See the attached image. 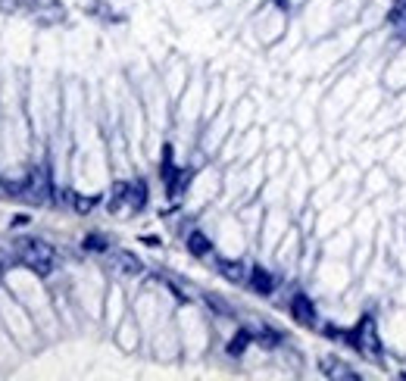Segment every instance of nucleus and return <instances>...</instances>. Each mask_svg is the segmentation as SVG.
<instances>
[{"instance_id": "obj_5", "label": "nucleus", "mask_w": 406, "mask_h": 381, "mask_svg": "<svg viewBox=\"0 0 406 381\" xmlns=\"http://www.w3.org/2000/svg\"><path fill=\"white\" fill-rule=\"evenodd\" d=\"M322 375H325V378L359 381V372H354L347 363H341V359H335V357H325V359H322Z\"/></svg>"}, {"instance_id": "obj_13", "label": "nucleus", "mask_w": 406, "mask_h": 381, "mask_svg": "<svg viewBox=\"0 0 406 381\" xmlns=\"http://www.w3.org/2000/svg\"><path fill=\"white\" fill-rule=\"evenodd\" d=\"M394 10H391V16H388V22L394 25L397 31H400V38H406V0H394Z\"/></svg>"}, {"instance_id": "obj_2", "label": "nucleus", "mask_w": 406, "mask_h": 381, "mask_svg": "<svg viewBox=\"0 0 406 381\" xmlns=\"http://www.w3.org/2000/svg\"><path fill=\"white\" fill-rule=\"evenodd\" d=\"M341 338L347 340L356 353H363V357H369V359H382V353H384L382 338H378V325L372 316H363L354 329H347Z\"/></svg>"}, {"instance_id": "obj_7", "label": "nucleus", "mask_w": 406, "mask_h": 381, "mask_svg": "<svg viewBox=\"0 0 406 381\" xmlns=\"http://www.w3.org/2000/svg\"><path fill=\"white\" fill-rule=\"evenodd\" d=\"M250 287H254L256 294H263V297H269V294L275 291V275H272L266 266H254V269H250Z\"/></svg>"}, {"instance_id": "obj_18", "label": "nucleus", "mask_w": 406, "mask_h": 381, "mask_svg": "<svg viewBox=\"0 0 406 381\" xmlns=\"http://www.w3.org/2000/svg\"><path fill=\"white\" fill-rule=\"evenodd\" d=\"M259 344H263V347H269V350H272V347H278V344H282V334H278V331H272V329H263V331H259Z\"/></svg>"}, {"instance_id": "obj_8", "label": "nucleus", "mask_w": 406, "mask_h": 381, "mask_svg": "<svg viewBox=\"0 0 406 381\" xmlns=\"http://www.w3.org/2000/svg\"><path fill=\"white\" fill-rule=\"evenodd\" d=\"M216 269H219V275L235 282V285L247 282V269H244V263H238V259H216Z\"/></svg>"}, {"instance_id": "obj_12", "label": "nucleus", "mask_w": 406, "mask_h": 381, "mask_svg": "<svg viewBox=\"0 0 406 381\" xmlns=\"http://www.w3.org/2000/svg\"><path fill=\"white\" fill-rule=\"evenodd\" d=\"M188 250L194 253V257H206V253L212 250V244H210V238H206L203 231H191V235H188Z\"/></svg>"}, {"instance_id": "obj_4", "label": "nucleus", "mask_w": 406, "mask_h": 381, "mask_svg": "<svg viewBox=\"0 0 406 381\" xmlns=\"http://www.w3.org/2000/svg\"><path fill=\"white\" fill-rule=\"evenodd\" d=\"M291 316L300 325H316V306H312L310 294H294L291 297Z\"/></svg>"}, {"instance_id": "obj_17", "label": "nucleus", "mask_w": 406, "mask_h": 381, "mask_svg": "<svg viewBox=\"0 0 406 381\" xmlns=\"http://www.w3.org/2000/svg\"><path fill=\"white\" fill-rule=\"evenodd\" d=\"M125 188H129V182H116L113 185V197H110V210H122L125 206Z\"/></svg>"}, {"instance_id": "obj_14", "label": "nucleus", "mask_w": 406, "mask_h": 381, "mask_svg": "<svg viewBox=\"0 0 406 381\" xmlns=\"http://www.w3.org/2000/svg\"><path fill=\"white\" fill-rule=\"evenodd\" d=\"M66 200H72V206H75L78 213H91L101 203V197H82V194H72V191H66Z\"/></svg>"}, {"instance_id": "obj_6", "label": "nucleus", "mask_w": 406, "mask_h": 381, "mask_svg": "<svg viewBox=\"0 0 406 381\" xmlns=\"http://www.w3.org/2000/svg\"><path fill=\"white\" fill-rule=\"evenodd\" d=\"M125 206L129 210H144L147 206V182L144 178L129 182V188H125Z\"/></svg>"}, {"instance_id": "obj_20", "label": "nucleus", "mask_w": 406, "mask_h": 381, "mask_svg": "<svg viewBox=\"0 0 406 381\" xmlns=\"http://www.w3.org/2000/svg\"><path fill=\"white\" fill-rule=\"evenodd\" d=\"M275 3H278V6H282V10H288V0H275Z\"/></svg>"}, {"instance_id": "obj_19", "label": "nucleus", "mask_w": 406, "mask_h": 381, "mask_svg": "<svg viewBox=\"0 0 406 381\" xmlns=\"http://www.w3.org/2000/svg\"><path fill=\"white\" fill-rule=\"evenodd\" d=\"M206 303H210V306H212V310L225 312V316H229V312H231V310H229V306H225V303H222V300H216V297H206Z\"/></svg>"}, {"instance_id": "obj_3", "label": "nucleus", "mask_w": 406, "mask_h": 381, "mask_svg": "<svg viewBox=\"0 0 406 381\" xmlns=\"http://www.w3.org/2000/svg\"><path fill=\"white\" fill-rule=\"evenodd\" d=\"M3 188L13 191V194H19V197H25V200H31V203H38V206L50 203V175H48V169H44V166H35V169H31L22 182H6Z\"/></svg>"}, {"instance_id": "obj_1", "label": "nucleus", "mask_w": 406, "mask_h": 381, "mask_svg": "<svg viewBox=\"0 0 406 381\" xmlns=\"http://www.w3.org/2000/svg\"><path fill=\"white\" fill-rule=\"evenodd\" d=\"M16 259L25 266V269H31L35 275H50L53 272V263H57V253H53V247L48 244V240L41 238H25L19 240L16 247Z\"/></svg>"}, {"instance_id": "obj_9", "label": "nucleus", "mask_w": 406, "mask_h": 381, "mask_svg": "<svg viewBox=\"0 0 406 381\" xmlns=\"http://www.w3.org/2000/svg\"><path fill=\"white\" fill-rule=\"evenodd\" d=\"M250 344H254V331H250V329H241V331L235 334V338L229 340V347H225V350H229V357H241V353L247 350Z\"/></svg>"}, {"instance_id": "obj_21", "label": "nucleus", "mask_w": 406, "mask_h": 381, "mask_svg": "<svg viewBox=\"0 0 406 381\" xmlns=\"http://www.w3.org/2000/svg\"><path fill=\"white\" fill-rule=\"evenodd\" d=\"M400 378H406V372H403V375H400Z\"/></svg>"}, {"instance_id": "obj_10", "label": "nucleus", "mask_w": 406, "mask_h": 381, "mask_svg": "<svg viewBox=\"0 0 406 381\" xmlns=\"http://www.w3.org/2000/svg\"><path fill=\"white\" fill-rule=\"evenodd\" d=\"M194 178V169H178L175 172V178H172L166 188H169V197H182V191L188 188V182Z\"/></svg>"}, {"instance_id": "obj_15", "label": "nucleus", "mask_w": 406, "mask_h": 381, "mask_svg": "<svg viewBox=\"0 0 406 381\" xmlns=\"http://www.w3.org/2000/svg\"><path fill=\"white\" fill-rule=\"evenodd\" d=\"M175 163H172V147L169 144H166V150H163V169H159V175H163V182L166 185H169L172 182V178H175Z\"/></svg>"}, {"instance_id": "obj_11", "label": "nucleus", "mask_w": 406, "mask_h": 381, "mask_svg": "<svg viewBox=\"0 0 406 381\" xmlns=\"http://www.w3.org/2000/svg\"><path fill=\"white\" fill-rule=\"evenodd\" d=\"M116 266L125 272V275H138V272H144L141 259L131 257V253H125V250H119V253H116Z\"/></svg>"}, {"instance_id": "obj_16", "label": "nucleus", "mask_w": 406, "mask_h": 381, "mask_svg": "<svg viewBox=\"0 0 406 381\" xmlns=\"http://www.w3.org/2000/svg\"><path fill=\"white\" fill-rule=\"evenodd\" d=\"M82 247H85V250H88V253H103L106 247H110V240H106L103 235H85Z\"/></svg>"}]
</instances>
